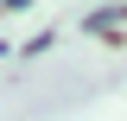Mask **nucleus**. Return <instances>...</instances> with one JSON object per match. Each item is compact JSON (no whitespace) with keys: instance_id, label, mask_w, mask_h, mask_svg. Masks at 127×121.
I'll return each instance as SVG.
<instances>
[{"instance_id":"f257e3e1","label":"nucleus","mask_w":127,"mask_h":121,"mask_svg":"<svg viewBox=\"0 0 127 121\" xmlns=\"http://www.w3.org/2000/svg\"><path fill=\"white\" fill-rule=\"evenodd\" d=\"M0 6H32V0H0Z\"/></svg>"}]
</instances>
